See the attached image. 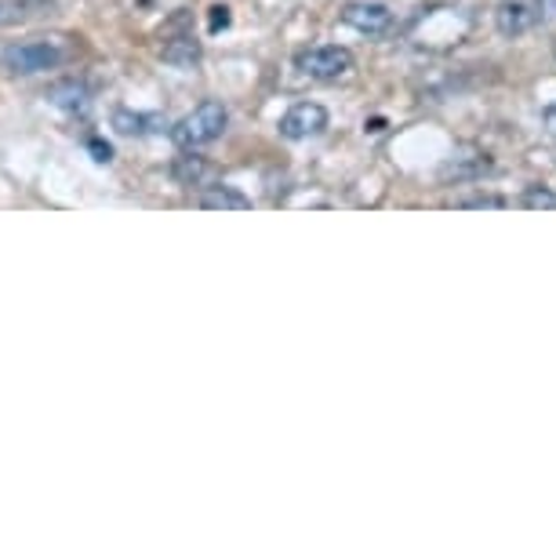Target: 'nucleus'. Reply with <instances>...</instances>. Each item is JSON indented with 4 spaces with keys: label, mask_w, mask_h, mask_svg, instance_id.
I'll list each match as a JSON object with an SVG mask.
<instances>
[{
    "label": "nucleus",
    "mask_w": 556,
    "mask_h": 556,
    "mask_svg": "<svg viewBox=\"0 0 556 556\" xmlns=\"http://www.w3.org/2000/svg\"><path fill=\"white\" fill-rule=\"evenodd\" d=\"M113 128H117L121 135H128V139H135V135H153L167 128L161 113H131V110H117L113 113Z\"/></svg>",
    "instance_id": "8"
},
{
    "label": "nucleus",
    "mask_w": 556,
    "mask_h": 556,
    "mask_svg": "<svg viewBox=\"0 0 556 556\" xmlns=\"http://www.w3.org/2000/svg\"><path fill=\"white\" fill-rule=\"evenodd\" d=\"M0 12H4V4H0ZM0 18H4V15H0Z\"/></svg>",
    "instance_id": "18"
},
{
    "label": "nucleus",
    "mask_w": 556,
    "mask_h": 556,
    "mask_svg": "<svg viewBox=\"0 0 556 556\" xmlns=\"http://www.w3.org/2000/svg\"><path fill=\"white\" fill-rule=\"evenodd\" d=\"M295 66H299L302 73H306L309 80H324V84H331V80L350 77L356 62H353V51H350V48H339V45H317V48L299 51Z\"/></svg>",
    "instance_id": "3"
},
{
    "label": "nucleus",
    "mask_w": 556,
    "mask_h": 556,
    "mask_svg": "<svg viewBox=\"0 0 556 556\" xmlns=\"http://www.w3.org/2000/svg\"><path fill=\"white\" fill-rule=\"evenodd\" d=\"M172 175L178 186H204V178L212 175V164H207L197 150H182V156H175Z\"/></svg>",
    "instance_id": "9"
},
{
    "label": "nucleus",
    "mask_w": 556,
    "mask_h": 556,
    "mask_svg": "<svg viewBox=\"0 0 556 556\" xmlns=\"http://www.w3.org/2000/svg\"><path fill=\"white\" fill-rule=\"evenodd\" d=\"M553 55H556V51H553Z\"/></svg>",
    "instance_id": "19"
},
{
    "label": "nucleus",
    "mask_w": 556,
    "mask_h": 556,
    "mask_svg": "<svg viewBox=\"0 0 556 556\" xmlns=\"http://www.w3.org/2000/svg\"><path fill=\"white\" fill-rule=\"evenodd\" d=\"M4 4V12H15L18 18H26V15H37L40 8H48L51 0H0Z\"/></svg>",
    "instance_id": "13"
},
{
    "label": "nucleus",
    "mask_w": 556,
    "mask_h": 556,
    "mask_svg": "<svg viewBox=\"0 0 556 556\" xmlns=\"http://www.w3.org/2000/svg\"><path fill=\"white\" fill-rule=\"evenodd\" d=\"M45 99L55 110L70 113V117H84V113L91 110V88H88V84H80V80H59V84H51Z\"/></svg>",
    "instance_id": "6"
},
{
    "label": "nucleus",
    "mask_w": 556,
    "mask_h": 556,
    "mask_svg": "<svg viewBox=\"0 0 556 556\" xmlns=\"http://www.w3.org/2000/svg\"><path fill=\"white\" fill-rule=\"evenodd\" d=\"M542 124H545V131H549L553 139H556V102H553V106H545V113H542Z\"/></svg>",
    "instance_id": "17"
},
{
    "label": "nucleus",
    "mask_w": 556,
    "mask_h": 556,
    "mask_svg": "<svg viewBox=\"0 0 556 556\" xmlns=\"http://www.w3.org/2000/svg\"><path fill=\"white\" fill-rule=\"evenodd\" d=\"M342 23L353 26L356 34H386L393 26V12L379 0H353L342 8Z\"/></svg>",
    "instance_id": "5"
},
{
    "label": "nucleus",
    "mask_w": 556,
    "mask_h": 556,
    "mask_svg": "<svg viewBox=\"0 0 556 556\" xmlns=\"http://www.w3.org/2000/svg\"><path fill=\"white\" fill-rule=\"evenodd\" d=\"M88 150L96 153V161H99V164H110V161H113V150H110V142L88 139Z\"/></svg>",
    "instance_id": "15"
},
{
    "label": "nucleus",
    "mask_w": 556,
    "mask_h": 556,
    "mask_svg": "<svg viewBox=\"0 0 556 556\" xmlns=\"http://www.w3.org/2000/svg\"><path fill=\"white\" fill-rule=\"evenodd\" d=\"M328 128V110L320 102H295L285 117H280V135L291 142H302V139H313Z\"/></svg>",
    "instance_id": "4"
},
{
    "label": "nucleus",
    "mask_w": 556,
    "mask_h": 556,
    "mask_svg": "<svg viewBox=\"0 0 556 556\" xmlns=\"http://www.w3.org/2000/svg\"><path fill=\"white\" fill-rule=\"evenodd\" d=\"M204 207H212V212H248L251 201L240 190H233V186H207L204 197H201Z\"/></svg>",
    "instance_id": "10"
},
{
    "label": "nucleus",
    "mask_w": 556,
    "mask_h": 556,
    "mask_svg": "<svg viewBox=\"0 0 556 556\" xmlns=\"http://www.w3.org/2000/svg\"><path fill=\"white\" fill-rule=\"evenodd\" d=\"M495 26L502 37H520L528 34L534 26V12L531 4H523V0H502L498 12H495Z\"/></svg>",
    "instance_id": "7"
},
{
    "label": "nucleus",
    "mask_w": 556,
    "mask_h": 556,
    "mask_svg": "<svg viewBox=\"0 0 556 556\" xmlns=\"http://www.w3.org/2000/svg\"><path fill=\"white\" fill-rule=\"evenodd\" d=\"M70 40L66 37H37L23 40V45L4 48V66L18 73V77H34V73L55 70L70 59Z\"/></svg>",
    "instance_id": "2"
},
{
    "label": "nucleus",
    "mask_w": 556,
    "mask_h": 556,
    "mask_svg": "<svg viewBox=\"0 0 556 556\" xmlns=\"http://www.w3.org/2000/svg\"><path fill=\"white\" fill-rule=\"evenodd\" d=\"M462 207H506V201H498V197H477V201H466Z\"/></svg>",
    "instance_id": "16"
},
{
    "label": "nucleus",
    "mask_w": 556,
    "mask_h": 556,
    "mask_svg": "<svg viewBox=\"0 0 556 556\" xmlns=\"http://www.w3.org/2000/svg\"><path fill=\"white\" fill-rule=\"evenodd\" d=\"M523 207H531V212H556V193L545 190V186H528L523 190Z\"/></svg>",
    "instance_id": "12"
},
{
    "label": "nucleus",
    "mask_w": 556,
    "mask_h": 556,
    "mask_svg": "<svg viewBox=\"0 0 556 556\" xmlns=\"http://www.w3.org/2000/svg\"><path fill=\"white\" fill-rule=\"evenodd\" d=\"M226 26H229V8L215 4L212 8V18H207V29H212V34H218V29H226Z\"/></svg>",
    "instance_id": "14"
},
{
    "label": "nucleus",
    "mask_w": 556,
    "mask_h": 556,
    "mask_svg": "<svg viewBox=\"0 0 556 556\" xmlns=\"http://www.w3.org/2000/svg\"><path fill=\"white\" fill-rule=\"evenodd\" d=\"M164 62H172L178 70H190L193 62H201V45L193 37H175L164 45Z\"/></svg>",
    "instance_id": "11"
},
{
    "label": "nucleus",
    "mask_w": 556,
    "mask_h": 556,
    "mask_svg": "<svg viewBox=\"0 0 556 556\" xmlns=\"http://www.w3.org/2000/svg\"><path fill=\"white\" fill-rule=\"evenodd\" d=\"M226 124H229L226 106H223V102H215V99H207L197 110L186 113L182 121H175L172 139H175L178 150H201V146H212V142L223 139Z\"/></svg>",
    "instance_id": "1"
}]
</instances>
